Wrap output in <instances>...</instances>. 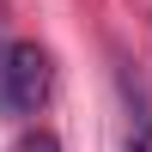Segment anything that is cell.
<instances>
[{"label":"cell","instance_id":"3957f363","mask_svg":"<svg viewBox=\"0 0 152 152\" xmlns=\"http://www.w3.org/2000/svg\"><path fill=\"white\" fill-rule=\"evenodd\" d=\"M18 152H61V146H55V134H37V140H24Z\"/></svg>","mask_w":152,"mask_h":152},{"label":"cell","instance_id":"7a4b0ae2","mask_svg":"<svg viewBox=\"0 0 152 152\" xmlns=\"http://www.w3.org/2000/svg\"><path fill=\"white\" fill-rule=\"evenodd\" d=\"M134 152H152V116H134V140H128Z\"/></svg>","mask_w":152,"mask_h":152},{"label":"cell","instance_id":"6da1fadb","mask_svg":"<svg viewBox=\"0 0 152 152\" xmlns=\"http://www.w3.org/2000/svg\"><path fill=\"white\" fill-rule=\"evenodd\" d=\"M49 97V55L24 37L0 43V116H31Z\"/></svg>","mask_w":152,"mask_h":152}]
</instances>
